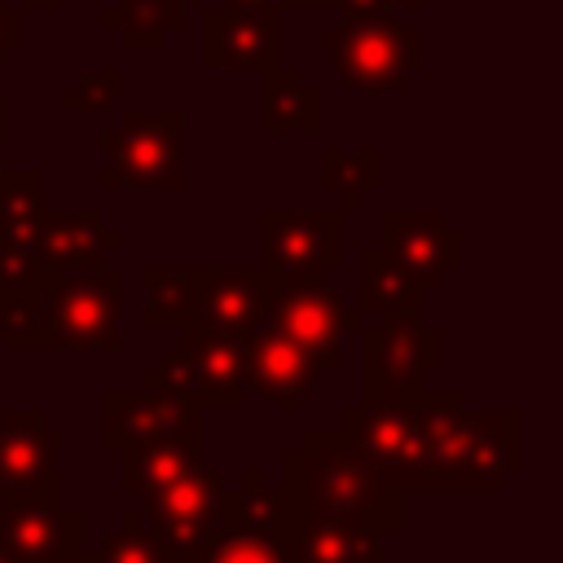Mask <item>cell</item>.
Here are the masks:
<instances>
[{"label":"cell","mask_w":563,"mask_h":563,"mask_svg":"<svg viewBox=\"0 0 563 563\" xmlns=\"http://www.w3.org/2000/svg\"><path fill=\"white\" fill-rule=\"evenodd\" d=\"M106 194H176L185 189V110H123L101 132Z\"/></svg>","instance_id":"cell-4"},{"label":"cell","mask_w":563,"mask_h":563,"mask_svg":"<svg viewBox=\"0 0 563 563\" xmlns=\"http://www.w3.org/2000/svg\"><path fill=\"white\" fill-rule=\"evenodd\" d=\"M66 0H18V9L22 13H57Z\"/></svg>","instance_id":"cell-33"},{"label":"cell","mask_w":563,"mask_h":563,"mask_svg":"<svg viewBox=\"0 0 563 563\" xmlns=\"http://www.w3.org/2000/svg\"><path fill=\"white\" fill-rule=\"evenodd\" d=\"M260 128L264 132H321L325 92L312 88L295 66L273 62L260 70Z\"/></svg>","instance_id":"cell-21"},{"label":"cell","mask_w":563,"mask_h":563,"mask_svg":"<svg viewBox=\"0 0 563 563\" xmlns=\"http://www.w3.org/2000/svg\"><path fill=\"white\" fill-rule=\"evenodd\" d=\"M119 97H123V70L119 66H101L75 84L62 88V110L70 114H106V110H119Z\"/></svg>","instance_id":"cell-30"},{"label":"cell","mask_w":563,"mask_h":563,"mask_svg":"<svg viewBox=\"0 0 563 563\" xmlns=\"http://www.w3.org/2000/svg\"><path fill=\"white\" fill-rule=\"evenodd\" d=\"M123 251V233L106 224L97 211H48L35 229V268L44 277H79L106 268V260Z\"/></svg>","instance_id":"cell-16"},{"label":"cell","mask_w":563,"mask_h":563,"mask_svg":"<svg viewBox=\"0 0 563 563\" xmlns=\"http://www.w3.org/2000/svg\"><path fill=\"white\" fill-rule=\"evenodd\" d=\"M0 537L31 563H53L84 545V515L66 506V484L0 497Z\"/></svg>","instance_id":"cell-14"},{"label":"cell","mask_w":563,"mask_h":563,"mask_svg":"<svg viewBox=\"0 0 563 563\" xmlns=\"http://www.w3.org/2000/svg\"><path fill=\"white\" fill-rule=\"evenodd\" d=\"M260 330H273L303 352H312L325 374H339L347 365L343 339L365 330V317L347 308L330 286H268L264 282V321Z\"/></svg>","instance_id":"cell-9"},{"label":"cell","mask_w":563,"mask_h":563,"mask_svg":"<svg viewBox=\"0 0 563 563\" xmlns=\"http://www.w3.org/2000/svg\"><path fill=\"white\" fill-rule=\"evenodd\" d=\"M202 462V431H185V435H163V440H145L119 453V488L150 497L154 488L172 484L176 475H185L189 466Z\"/></svg>","instance_id":"cell-22"},{"label":"cell","mask_w":563,"mask_h":563,"mask_svg":"<svg viewBox=\"0 0 563 563\" xmlns=\"http://www.w3.org/2000/svg\"><path fill=\"white\" fill-rule=\"evenodd\" d=\"M444 369V334L427 317H383L361 330V405H400Z\"/></svg>","instance_id":"cell-7"},{"label":"cell","mask_w":563,"mask_h":563,"mask_svg":"<svg viewBox=\"0 0 563 563\" xmlns=\"http://www.w3.org/2000/svg\"><path fill=\"white\" fill-rule=\"evenodd\" d=\"M361 317H427V295L378 246L361 251Z\"/></svg>","instance_id":"cell-24"},{"label":"cell","mask_w":563,"mask_h":563,"mask_svg":"<svg viewBox=\"0 0 563 563\" xmlns=\"http://www.w3.org/2000/svg\"><path fill=\"white\" fill-rule=\"evenodd\" d=\"M387 180V167H383V150H334L325 145L321 150V189L334 194L339 211H361L369 194H378Z\"/></svg>","instance_id":"cell-26"},{"label":"cell","mask_w":563,"mask_h":563,"mask_svg":"<svg viewBox=\"0 0 563 563\" xmlns=\"http://www.w3.org/2000/svg\"><path fill=\"white\" fill-rule=\"evenodd\" d=\"M378 251L400 273H409L422 295H431L449 282V273L466 264V233L444 224L435 207H383Z\"/></svg>","instance_id":"cell-11"},{"label":"cell","mask_w":563,"mask_h":563,"mask_svg":"<svg viewBox=\"0 0 563 563\" xmlns=\"http://www.w3.org/2000/svg\"><path fill=\"white\" fill-rule=\"evenodd\" d=\"M295 563H383V532L343 519H299Z\"/></svg>","instance_id":"cell-23"},{"label":"cell","mask_w":563,"mask_h":563,"mask_svg":"<svg viewBox=\"0 0 563 563\" xmlns=\"http://www.w3.org/2000/svg\"><path fill=\"white\" fill-rule=\"evenodd\" d=\"M242 378H246V391H255L260 400L286 409V413H299L303 400L321 387L325 365L312 352H303L299 343H290L273 330H255L242 352Z\"/></svg>","instance_id":"cell-17"},{"label":"cell","mask_w":563,"mask_h":563,"mask_svg":"<svg viewBox=\"0 0 563 563\" xmlns=\"http://www.w3.org/2000/svg\"><path fill=\"white\" fill-rule=\"evenodd\" d=\"M176 550H163L136 519V510H123L119 528L106 532L97 545H92V559L97 563H167Z\"/></svg>","instance_id":"cell-29"},{"label":"cell","mask_w":563,"mask_h":563,"mask_svg":"<svg viewBox=\"0 0 563 563\" xmlns=\"http://www.w3.org/2000/svg\"><path fill=\"white\" fill-rule=\"evenodd\" d=\"M44 216V172L18 167L0 185V290L44 277L35 268V229Z\"/></svg>","instance_id":"cell-19"},{"label":"cell","mask_w":563,"mask_h":563,"mask_svg":"<svg viewBox=\"0 0 563 563\" xmlns=\"http://www.w3.org/2000/svg\"><path fill=\"white\" fill-rule=\"evenodd\" d=\"M0 563H31V559H22V554H18V550H13V545L0 537Z\"/></svg>","instance_id":"cell-35"},{"label":"cell","mask_w":563,"mask_h":563,"mask_svg":"<svg viewBox=\"0 0 563 563\" xmlns=\"http://www.w3.org/2000/svg\"><path fill=\"white\" fill-rule=\"evenodd\" d=\"M282 488L299 519H343L374 532L405 528V493L383 488L378 466L361 457L339 427H308L282 457Z\"/></svg>","instance_id":"cell-1"},{"label":"cell","mask_w":563,"mask_h":563,"mask_svg":"<svg viewBox=\"0 0 563 563\" xmlns=\"http://www.w3.org/2000/svg\"><path fill=\"white\" fill-rule=\"evenodd\" d=\"M220 523L246 528L282 550H295V532H299V510L286 497V488H273L264 479L260 466L242 471L238 488H224V506H220Z\"/></svg>","instance_id":"cell-20"},{"label":"cell","mask_w":563,"mask_h":563,"mask_svg":"<svg viewBox=\"0 0 563 563\" xmlns=\"http://www.w3.org/2000/svg\"><path fill=\"white\" fill-rule=\"evenodd\" d=\"M242 352L246 339H216V334H180V343L154 365V374L198 405L202 413H238L246 405V378H242Z\"/></svg>","instance_id":"cell-10"},{"label":"cell","mask_w":563,"mask_h":563,"mask_svg":"<svg viewBox=\"0 0 563 563\" xmlns=\"http://www.w3.org/2000/svg\"><path fill=\"white\" fill-rule=\"evenodd\" d=\"M123 347V273L44 277V352H119Z\"/></svg>","instance_id":"cell-6"},{"label":"cell","mask_w":563,"mask_h":563,"mask_svg":"<svg viewBox=\"0 0 563 563\" xmlns=\"http://www.w3.org/2000/svg\"><path fill=\"white\" fill-rule=\"evenodd\" d=\"M0 343L4 352H44V277L0 290Z\"/></svg>","instance_id":"cell-27"},{"label":"cell","mask_w":563,"mask_h":563,"mask_svg":"<svg viewBox=\"0 0 563 563\" xmlns=\"http://www.w3.org/2000/svg\"><path fill=\"white\" fill-rule=\"evenodd\" d=\"M53 563H97V559H92V545H79V550H70V554H57Z\"/></svg>","instance_id":"cell-34"},{"label":"cell","mask_w":563,"mask_h":563,"mask_svg":"<svg viewBox=\"0 0 563 563\" xmlns=\"http://www.w3.org/2000/svg\"><path fill=\"white\" fill-rule=\"evenodd\" d=\"M22 44H26V13L0 0V66H4V57L18 53Z\"/></svg>","instance_id":"cell-32"},{"label":"cell","mask_w":563,"mask_h":563,"mask_svg":"<svg viewBox=\"0 0 563 563\" xmlns=\"http://www.w3.org/2000/svg\"><path fill=\"white\" fill-rule=\"evenodd\" d=\"M198 57L202 70H264L286 53V18L282 13H233L207 4L198 18Z\"/></svg>","instance_id":"cell-15"},{"label":"cell","mask_w":563,"mask_h":563,"mask_svg":"<svg viewBox=\"0 0 563 563\" xmlns=\"http://www.w3.org/2000/svg\"><path fill=\"white\" fill-rule=\"evenodd\" d=\"M321 53L343 88L400 92L413 79V70L427 66V31L400 22L396 13L343 18L339 26L321 31Z\"/></svg>","instance_id":"cell-5"},{"label":"cell","mask_w":563,"mask_h":563,"mask_svg":"<svg viewBox=\"0 0 563 563\" xmlns=\"http://www.w3.org/2000/svg\"><path fill=\"white\" fill-rule=\"evenodd\" d=\"M145 317L150 334H216L251 339L264 321L260 268H145Z\"/></svg>","instance_id":"cell-3"},{"label":"cell","mask_w":563,"mask_h":563,"mask_svg":"<svg viewBox=\"0 0 563 563\" xmlns=\"http://www.w3.org/2000/svg\"><path fill=\"white\" fill-rule=\"evenodd\" d=\"M224 479L211 466H189L185 475H176L172 484L154 488L150 497H141V528L163 545V550H202L216 532H220V506H224Z\"/></svg>","instance_id":"cell-12"},{"label":"cell","mask_w":563,"mask_h":563,"mask_svg":"<svg viewBox=\"0 0 563 563\" xmlns=\"http://www.w3.org/2000/svg\"><path fill=\"white\" fill-rule=\"evenodd\" d=\"M0 150H4V88H0Z\"/></svg>","instance_id":"cell-36"},{"label":"cell","mask_w":563,"mask_h":563,"mask_svg":"<svg viewBox=\"0 0 563 563\" xmlns=\"http://www.w3.org/2000/svg\"><path fill=\"white\" fill-rule=\"evenodd\" d=\"M198 563H295V550H282L246 528L220 523V532L198 550Z\"/></svg>","instance_id":"cell-28"},{"label":"cell","mask_w":563,"mask_h":563,"mask_svg":"<svg viewBox=\"0 0 563 563\" xmlns=\"http://www.w3.org/2000/svg\"><path fill=\"white\" fill-rule=\"evenodd\" d=\"M4 172H9V167H4V150H0V185H4Z\"/></svg>","instance_id":"cell-37"},{"label":"cell","mask_w":563,"mask_h":563,"mask_svg":"<svg viewBox=\"0 0 563 563\" xmlns=\"http://www.w3.org/2000/svg\"><path fill=\"white\" fill-rule=\"evenodd\" d=\"M523 466L519 409H466L462 391H435L418 493H488Z\"/></svg>","instance_id":"cell-2"},{"label":"cell","mask_w":563,"mask_h":563,"mask_svg":"<svg viewBox=\"0 0 563 563\" xmlns=\"http://www.w3.org/2000/svg\"><path fill=\"white\" fill-rule=\"evenodd\" d=\"M220 9L233 13H330L334 0H220Z\"/></svg>","instance_id":"cell-31"},{"label":"cell","mask_w":563,"mask_h":563,"mask_svg":"<svg viewBox=\"0 0 563 563\" xmlns=\"http://www.w3.org/2000/svg\"><path fill=\"white\" fill-rule=\"evenodd\" d=\"M260 233H264L260 277L268 286H317L330 273H339L347 260L339 207H303V211L264 207Z\"/></svg>","instance_id":"cell-8"},{"label":"cell","mask_w":563,"mask_h":563,"mask_svg":"<svg viewBox=\"0 0 563 563\" xmlns=\"http://www.w3.org/2000/svg\"><path fill=\"white\" fill-rule=\"evenodd\" d=\"M62 440L66 435L48 427L40 409H4L0 413V497L62 484V471H57Z\"/></svg>","instance_id":"cell-18"},{"label":"cell","mask_w":563,"mask_h":563,"mask_svg":"<svg viewBox=\"0 0 563 563\" xmlns=\"http://www.w3.org/2000/svg\"><path fill=\"white\" fill-rule=\"evenodd\" d=\"M185 431H202V409L176 396L154 369L141 374V387L101 391V449L110 453Z\"/></svg>","instance_id":"cell-13"},{"label":"cell","mask_w":563,"mask_h":563,"mask_svg":"<svg viewBox=\"0 0 563 563\" xmlns=\"http://www.w3.org/2000/svg\"><path fill=\"white\" fill-rule=\"evenodd\" d=\"M101 26L119 35L128 53H158L167 35L185 26V0H114L101 9Z\"/></svg>","instance_id":"cell-25"}]
</instances>
